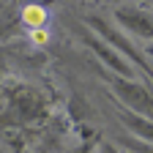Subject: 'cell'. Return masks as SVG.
I'll return each mask as SVG.
<instances>
[{
    "label": "cell",
    "mask_w": 153,
    "mask_h": 153,
    "mask_svg": "<svg viewBox=\"0 0 153 153\" xmlns=\"http://www.w3.org/2000/svg\"><path fill=\"white\" fill-rule=\"evenodd\" d=\"M112 19L128 36H137L142 41L153 44V11L137 8V6H118V8H112Z\"/></svg>",
    "instance_id": "cell-3"
},
{
    "label": "cell",
    "mask_w": 153,
    "mask_h": 153,
    "mask_svg": "<svg viewBox=\"0 0 153 153\" xmlns=\"http://www.w3.org/2000/svg\"><path fill=\"white\" fill-rule=\"evenodd\" d=\"M30 41H33L36 47H44V44L49 41V33H47V27H41V30H30Z\"/></svg>",
    "instance_id": "cell-7"
},
{
    "label": "cell",
    "mask_w": 153,
    "mask_h": 153,
    "mask_svg": "<svg viewBox=\"0 0 153 153\" xmlns=\"http://www.w3.org/2000/svg\"><path fill=\"white\" fill-rule=\"evenodd\" d=\"M85 41H88V47L96 52V57H99V60H101L109 71H115V76H118V79H137V68H134L123 55H118L112 47H107L101 38H96L93 33H88Z\"/></svg>",
    "instance_id": "cell-4"
},
{
    "label": "cell",
    "mask_w": 153,
    "mask_h": 153,
    "mask_svg": "<svg viewBox=\"0 0 153 153\" xmlns=\"http://www.w3.org/2000/svg\"><path fill=\"white\" fill-rule=\"evenodd\" d=\"M85 25H90V33H93L96 38H101L107 47H112L118 55H123V57H126V60H128L134 68H137V71H145V76H148V79H153V71H150L148 60L140 55V49L134 47V44L128 41V38H126L118 27H109V22H107V19L96 16V14L85 16Z\"/></svg>",
    "instance_id": "cell-1"
},
{
    "label": "cell",
    "mask_w": 153,
    "mask_h": 153,
    "mask_svg": "<svg viewBox=\"0 0 153 153\" xmlns=\"http://www.w3.org/2000/svg\"><path fill=\"white\" fill-rule=\"evenodd\" d=\"M22 19H25L27 30H41L44 22H47V11H44L41 6H27V8L22 11Z\"/></svg>",
    "instance_id": "cell-6"
},
{
    "label": "cell",
    "mask_w": 153,
    "mask_h": 153,
    "mask_svg": "<svg viewBox=\"0 0 153 153\" xmlns=\"http://www.w3.org/2000/svg\"><path fill=\"white\" fill-rule=\"evenodd\" d=\"M99 153H123V150L115 145V142H101L99 145Z\"/></svg>",
    "instance_id": "cell-8"
},
{
    "label": "cell",
    "mask_w": 153,
    "mask_h": 153,
    "mask_svg": "<svg viewBox=\"0 0 153 153\" xmlns=\"http://www.w3.org/2000/svg\"><path fill=\"white\" fill-rule=\"evenodd\" d=\"M109 85H112V93L120 101L123 109L153 120V93H150V88H145L137 79H118V76H112Z\"/></svg>",
    "instance_id": "cell-2"
},
{
    "label": "cell",
    "mask_w": 153,
    "mask_h": 153,
    "mask_svg": "<svg viewBox=\"0 0 153 153\" xmlns=\"http://www.w3.org/2000/svg\"><path fill=\"white\" fill-rule=\"evenodd\" d=\"M118 120L126 128V134H131V137H137L140 142L153 148V120L142 118V115H134V112H128L123 107H118Z\"/></svg>",
    "instance_id": "cell-5"
}]
</instances>
